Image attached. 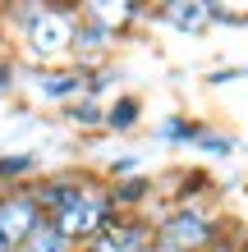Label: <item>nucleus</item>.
<instances>
[{
  "label": "nucleus",
  "mask_w": 248,
  "mask_h": 252,
  "mask_svg": "<svg viewBox=\"0 0 248 252\" xmlns=\"http://www.w3.org/2000/svg\"><path fill=\"white\" fill-rule=\"evenodd\" d=\"M55 229L65 234L69 243H83V239H97V234H106L115 225V206L106 192H97V188H78V197L65 206L60 216L51 220Z\"/></svg>",
  "instance_id": "f257e3e1"
},
{
  "label": "nucleus",
  "mask_w": 248,
  "mask_h": 252,
  "mask_svg": "<svg viewBox=\"0 0 248 252\" xmlns=\"http://www.w3.org/2000/svg\"><path fill=\"white\" fill-rule=\"evenodd\" d=\"M78 19L83 14H69V9H33L23 37H28V46H33L37 55H60V51L74 46Z\"/></svg>",
  "instance_id": "f03ea898"
},
{
  "label": "nucleus",
  "mask_w": 248,
  "mask_h": 252,
  "mask_svg": "<svg viewBox=\"0 0 248 252\" xmlns=\"http://www.w3.org/2000/svg\"><path fill=\"white\" fill-rule=\"evenodd\" d=\"M41 225H46V216H41V206L33 202V192H9V197H0V239L14 252L33 239Z\"/></svg>",
  "instance_id": "7ed1b4c3"
},
{
  "label": "nucleus",
  "mask_w": 248,
  "mask_h": 252,
  "mask_svg": "<svg viewBox=\"0 0 248 252\" xmlns=\"http://www.w3.org/2000/svg\"><path fill=\"white\" fill-rule=\"evenodd\" d=\"M156 239H161L166 252H202V248L212 243V225L198 211H175L166 225H161Z\"/></svg>",
  "instance_id": "20e7f679"
},
{
  "label": "nucleus",
  "mask_w": 248,
  "mask_h": 252,
  "mask_svg": "<svg viewBox=\"0 0 248 252\" xmlns=\"http://www.w3.org/2000/svg\"><path fill=\"white\" fill-rule=\"evenodd\" d=\"M147 243H152V229L147 225L120 220V225H110L106 234L92 239V252H147Z\"/></svg>",
  "instance_id": "39448f33"
},
{
  "label": "nucleus",
  "mask_w": 248,
  "mask_h": 252,
  "mask_svg": "<svg viewBox=\"0 0 248 252\" xmlns=\"http://www.w3.org/2000/svg\"><path fill=\"white\" fill-rule=\"evenodd\" d=\"M161 19L170 28H179V32H202L212 23V5H202V0H175V5L161 9Z\"/></svg>",
  "instance_id": "423d86ee"
},
{
  "label": "nucleus",
  "mask_w": 248,
  "mask_h": 252,
  "mask_svg": "<svg viewBox=\"0 0 248 252\" xmlns=\"http://www.w3.org/2000/svg\"><path fill=\"white\" fill-rule=\"evenodd\" d=\"M134 5L129 0H97V5H87L83 19L87 23H97V28H106V32H115V28H124V23H134Z\"/></svg>",
  "instance_id": "0eeeda50"
},
{
  "label": "nucleus",
  "mask_w": 248,
  "mask_h": 252,
  "mask_svg": "<svg viewBox=\"0 0 248 252\" xmlns=\"http://www.w3.org/2000/svg\"><path fill=\"white\" fill-rule=\"evenodd\" d=\"M19 252H74V243H69L65 234H60V229H55L51 220H46V225H41V229H37L33 239H28V243L19 248Z\"/></svg>",
  "instance_id": "6e6552de"
},
{
  "label": "nucleus",
  "mask_w": 248,
  "mask_h": 252,
  "mask_svg": "<svg viewBox=\"0 0 248 252\" xmlns=\"http://www.w3.org/2000/svg\"><path fill=\"white\" fill-rule=\"evenodd\" d=\"M110 41V32L106 28H97V23H87V19H78V32H74V46H87V51H97V46H106Z\"/></svg>",
  "instance_id": "1a4fd4ad"
},
{
  "label": "nucleus",
  "mask_w": 248,
  "mask_h": 252,
  "mask_svg": "<svg viewBox=\"0 0 248 252\" xmlns=\"http://www.w3.org/2000/svg\"><path fill=\"white\" fill-rule=\"evenodd\" d=\"M134 120H138V101H134V96L115 101V106H110V115H106V124H110V128H129Z\"/></svg>",
  "instance_id": "9d476101"
},
{
  "label": "nucleus",
  "mask_w": 248,
  "mask_h": 252,
  "mask_svg": "<svg viewBox=\"0 0 248 252\" xmlns=\"http://www.w3.org/2000/svg\"><path fill=\"white\" fill-rule=\"evenodd\" d=\"M161 133H166V138H193L198 128H193V124H179V120H170V124H166Z\"/></svg>",
  "instance_id": "9b49d317"
},
{
  "label": "nucleus",
  "mask_w": 248,
  "mask_h": 252,
  "mask_svg": "<svg viewBox=\"0 0 248 252\" xmlns=\"http://www.w3.org/2000/svg\"><path fill=\"white\" fill-rule=\"evenodd\" d=\"M74 115H78V120H83V124H97V120H101V115H97V110H92V106H78V110H74Z\"/></svg>",
  "instance_id": "f8f14e48"
},
{
  "label": "nucleus",
  "mask_w": 248,
  "mask_h": 252,
  "mask_svg": "<svg viewBox=\"0 0 248 252\" xmlns=\"http://www.w3.org/2000/svg\"><path fill=\"white\" fill-rule=\"evenodd\" d=\"M5 87H9V73H5V69H0V92H5Z\"/></svg>",
  "instance_id": "ddd939ff"
},
{
  "label": "nucleus",
  "mask_w": 248,
  "mask_h": 252,
  "mask_svg": "<svg viewBox=\"0 0 248 252\" xmlns=\"http://www.w3.org/2000/svg\"><path fill=\"white\" fill-rule=\"evenodd\" d=\"M0 252H14V248H9V243H5V239H0Z\"/></svg>",
  "instance_id": "4468645a"
},
{
  "label": "nucleus",
  "mask_w": 248,
  "mask_h": 252,
  "mask_svg": "<svg viewBox=\"0 0 248 252\" xmlns=\"http://www.w3.org/2000/svg\"><path fill=\"white\" fill-rule=\"evenodd\" d=\"M152 252H166V248H152Z\"/></svg>",
  "instance_id": "2eb2a0df"
}]
</instances>
